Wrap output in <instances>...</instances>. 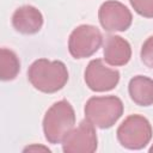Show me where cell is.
Returning a JSON list of instances; mask_svg holds the SVG:
<instances>
[{"label":"cell","instance_id":"6da1fadb","mask_svg":"<svg viewBox=\"0 0 153 153\" xmlns=\"http://www.w3.org/2000/svg\"><path fill=\"white\" fill-rule=\"evenodd\" d=\"M30 84L43 93H55L68 81V71L62 61L38 59L27 69Z\"/></svg>","mask_w":153,"mask_h":153},{"label":"cell","instance_id":"7a4b0ae2","mask_svg":"<svg viewBox=\"0 0 153 153\" xmlns=\"http://www.w3.org/2000/svg\"><path fill=\"white\" fill-rule=\"evenodd\" d=\"M75 124V112L66 99L54 103L44 115L43 133L49 143L56 145L63 141Z\"/></svg>","mask_w":153,"mask_h":153},{"label":"cell","instance_id":"3957f363","mask_svg":"<svg viewBox=\"0 0 153 153\" xmlns=\"http://www.w3.org/2000/svg\"><path fill=\"white\" fill-rule=\"evenodd\" d=\"M85 118L100 129L111 128L123 114V103L116 96L91 97L84 108Z\"/></svg>","mask_w":153,"mask_h":153},{"label":"cell","instance_id":"277c9868","mask_svg":"<svg viewBox=\"0 0 153 153\" xmlns=\"http://www.w3.org/2000/svg\"><path fill=\"white\" fill-rule=\"evenodd\" d=\"M118 142L127 149L145 148L153 135L149 121L141 115L128 116L117 128L116 131Z\"/></svg>","mask_w":153,"mask_h":153},{"label":"cell","instance_id":"5b68a950","mask_svg":"<svg viewBox=\"0 0 153 153\" xmlns=\"http://www.w3.org/2000/svg\"><path fill=\"white\" fill-rule=\"evenodd\" d=\"M103 43V36L94 25L81 24L76 26L68 38V51L74 59L92 56Z\"/></svg>","mask_w":153,"mask_h":153},{"label":"cell","instance_id":"8992f818","mask_svg":"<svg viewBox=\"0 0 153 153\" xmlns=\"http://www.w3.org/2000/svg\"><path fill=\"white\" fill-rule=\"evenodd\" d=\"M98 146L97 133L94 126L84 120L76 128H73L62 141V151L65 153H92Z\"/></svg>","mask_w":153,"mask_h":153},{"label":"cell","instance_id":"52a82bcc","mask_svg":"<svg viewBox=\"0 0 153 153\" xmlns=\"http://www.w3.org/2000/svg\"><path fill=\"white\" fill-rule=\"evenodd\" d=\"M120 81V72L108 67L103 60H91L85 69V82L94 92L114 90Z\"/></svg>","mask_w":153,"mask_h":153},{"label":"cell","instance_id":"ba28073f","mask_svg":"<svg viewBox=\"0 0 153 153\" xmlns=\"http://www.w3.org/2000/svg\"><path fill=\"white\" fill-rule=\"evenodd\" d=\"M98 19L105 31H126L133 22L131 12L122 2L108 0L98 10Z\"/></svg>","mask_w":153,"mask_h":153},{"label":"cell","instance_id":"9c48e42d","mask_svg":"<svg viewBox=\"0 0 153 153\" xmlns=\"http://www.w3.org/2000/svg\"><path fill=\"white\" fill-rule=\"evenodd\" d=\"M13 27L24 35L37 33L43 26V16L38 8L31 5L18 7L12 16Z\"/></svg>","mask_w":153,"mask_h":153},{"label":"cell","instance_id":"30bf717a","mask_svg":"<svg viewBox=\"0 0 153 153\" xmlns=\"http://www.w3.org/2000/svg\"><path fill=\"white\" fill-rule=\"evenodd\" d=\"M103 55L105 62L110 66H124L131 57V47L129 42L121 36L110 35L105 38Z\"/></svg>","mask_w":153,"mask_h":153},{"label":"cell","instance_id":"8fae6325","mask_svg":"<svg viewBox=\"0 0 153 153\" xmlns=\"http://www.w3.org/2000/svg\"><path fill=\"white\" fill-rule=\"evenodd\" d=\"M128 92L131 100L140 106L153 104V79L145 75H136L130 79Z\"/></svg>","mask_w":153,"mask_h":153},{"label":"cell","instance_id":"7c38bea8","mask_svg":"<svg viewBox=\"0 0 153 153\" xmlns=\"http://www.w3.org/2000/svg\"><path fill=\"white\" fill-rule=\"evenodd\" d=\"M20 71V62L17 54L10 49L0 50V79L2 81L13 80Z\"/></svg>","mask_w":153,"mask_h":153},{"label":"cell","instance_id":"4fadbf2b","mask_svg":"<svg viewBox=\"0 0 153 153\" xmlns=\"http://www.w3.org/2000/svg\"><path fill=\"white\" fill-rule=\"evenodd\" d=\"M129 2L137 14L153 18V0H129Z\"/></svg>","mask_w":153,"mask_h":153},{"label":"cell","instance_id":"5bb4252c","mask_svg":"<svg viewBox=\"0 0 153 153\" xmlns=\"http://www.w3.org/2000/svg\"><path fill=\"white\" fill-rule=\"evenodd\" d=\"M140 56H141V60L142 62L149 67V68H153V36L148 37L142 47H141V53H140Z\"/></svg>","mask_w":153,"mask_h":153},{"label":"cell","instance_id":"9a60e30c","mask_svg":"<svg viewBox=\"0 0 153 153\" xmlns=\"http://www.w3.org/2000/svg\"><path fill=\"white\" fill-rule=\"evenodd\" d=\"M37 149H43V151H47V152H50V149L49 148H47V147H42V146H30V147H26L24 151L26 152V151H37Z\"/></svg>","mask_w":153,"mask_h":153},{"label":"cell","instance_id":"2e32d148","mask_svg":"<svg viewBox=\"0 0 153 153\" xmlns=\"http://www.w3.org/2000/svg\"><path fill=\"white\" fill-rule=\"evenodd\" d=\"M149 153H153V143H152V146L149 147Z\"/></svg>","mask_w":153,"mask_h":153}]
</instances>
